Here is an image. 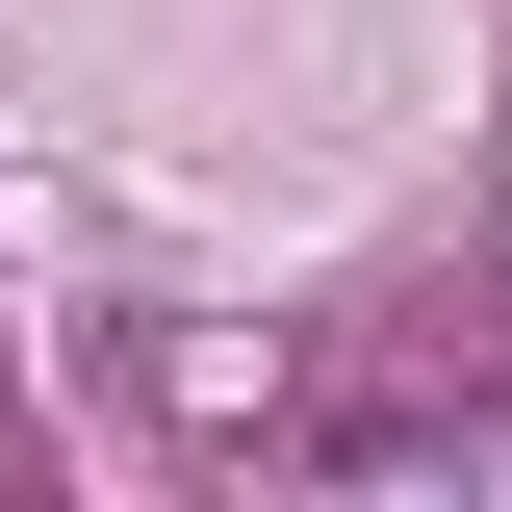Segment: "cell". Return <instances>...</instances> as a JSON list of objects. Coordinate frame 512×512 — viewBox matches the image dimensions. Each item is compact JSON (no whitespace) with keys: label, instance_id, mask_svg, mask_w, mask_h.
Here are the masks:
<instances>
[]
</instances>
